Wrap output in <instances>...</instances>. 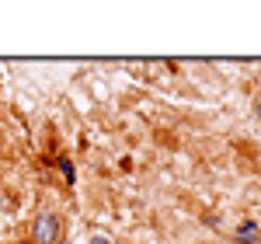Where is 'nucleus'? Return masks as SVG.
Instances as JSON below:
<instances>
[{
    "label": "nucleus",
    "mask_w": 261,
    "mask_h": 244,
    "mask_svg": "<svg viewBox=\"0 0 261 244\" xmlns=\"http://www.w3.org/2000/svg\"><path fill=\"white\" fill-rule=\"evenodd\" d=\"M60 241V220L53 213H39L32 224V244H56Z\"/></svg>",
    "instance_id": "f257e3e1"
},
{
    "label": "nucleus",
    "mask_w": 261,
    "mask_h": 244,
    "mask_svg": "<svg viewBox=\"0 0 261 244\" xmlns=\"http://www.w3.org/2000/svg\"><path fill=\"white\" fill-rule=\"evenodd\" d=\"M18 244H28V241H18Z\"/></svg>",
    "instance_id": "20e7f679"
},
{
    "label": "nucleus",
    "mask_w": 261,
    "mask_h": 244,
    "mask_svg": "<svg viewBox=\"0 0 261 244\" xmlns=\"http://www.w3.org/2000/svg\"><path fill=\"white\" fill-rule=\"evenodd\" d=\"M56 244H70V241H56Z\"/></svg>",
    "instance_id": "7ed1b4c3"
},
{
    "label": "nucleus",
    "mask_w": 261,
    "mask_h": 244,
    "mask_svg": "<svg viewBox=\"0 0 261 244\" xmlns=\"http://www.w3.org/2000/svg\"><path fill=\"white\" fill-rule=\"evenodd\" d=\"M237 241H241V244H247V241H258V227H254V224H244L241 230H237Z\"/></svg>",
    "instance_id": "f03ea898"
}]
</instances>
